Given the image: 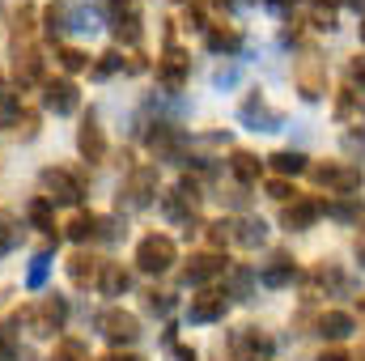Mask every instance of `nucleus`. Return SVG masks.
I'll use <instances>...</instances> for the list:
<instances>
[{"mask_svg": "<svg viewBox=\"0 0 365 361\" xmlns=\"http://www.w3.org/2000/svg\"><path fill=\"white\" fill-rule=\"evenodd\" d=\"M319 361H349V353H344V349H327Z\"/></svg>", "mask_w": 365, "mask_h": 361, "instance_id": "e433bc0d", "label": "nucleus"}, {"mask_svg": "<svg viewBox=\"0 0 365 361\" xmlns=\"http://www.w3.org/2000/svg\"><path fill=\"white\" fill-rule=\"evenodd\" d=\"M230 234H234V230H230V221H212V225H208V238H212L217 247H221V243H230Z\"/></svg>", "mask_w": 365, "mask_h": 361, "instance_id": "473e14b6", "label": "nucleus"}, {"mask_svg": "<svg viewBox=\"0 0 365 361\" xmlns=\"http://www.w3.org/2000/svg\"><path fill=\"white\" fill-rule=\"evenodd\" d=\"M149 310L166 315V310H170V298H166V293H149Z\"/></svg>", "mask_w": 365, "mask_h": 361, "instance_id": "f704fd0d", "label": "nucleus"}, {"mask_svg": "<svg viewBox=\"0 0 365 361\" xmlns=\"http://www.w3.org/2000/svg\"><path fill=\"white\" fill-rule=\"evenodd\" d=\"M86 64H90V56H86L81 47H60V68H64V73H81Z\"/></svg>", "mask_w": 365, "mask_h": 361, "instance_id": "cd10ccee", "label": "nucleus"}, {"mask_svg": "<svg viewBox=\"0 0 365 361\" xmlns=\"http://www.w3.org/2000/svg\"><path fill=\"white\" fill-rule=\"evenodd\" d=\"M268 191H272V200H284V204H289V195H297L289 179H272V183H268Z\"/></svg>", "mask_w": 365, "mask_h": 361, "instance_id": "2f4dec72", "label": "nucleus"}, {"mask_svg": "<svg viewBox=\"0 0 365 361\" xmlns=\"http://www.w3.org/2000/svg\"><path fill=\"white\" fill-rule=\"evenodd\" d=\"M225 306H230V298H225V293H217V289H204V293H195V298H191V306H187V319H191V323H217V319L225 315Z\"/></svg>", "mask_w": 365, "mask_h": 361, "instance_id": "6e6552de", "label": "nucleus"}, {"mask_svg": "<svg viewBox=\"0 0 365 361\" xmlns=\"http://www.w3.org/2000/svg\"><path fill=\"white\" fill-rule=\"evenodd\" d=\"M98 327H102V336H106L110 345H132V340L140 336V323H136V315H128V310H106V315L98 319Z\"/></svg>", "mask_w": 365, "mask_h": 361, "instance_id": "423d86ee", "label": "nucleus"}, {"mask_svg": "<svg viewBox=\"0 0 365 361\" xmlns=\"http://www.w3.org/2000/svg\"><path fill=\"white\" fill-rule=\"evenodd\" d=\"M361 43H365V21H361Z\"/></svg>", "mask_w": 365, "mask_h": 361, "instance_id": "c03bdc74", "label": "nucleus"}, {"mask_svg": "<svg viewBox=\"0 0 365 361\" xmlns=\"http://www.w3.org/2000/svg\"><path fill=\"white\" fill-rule=\"evenodd\" d=\"M353 315H344V310H327L323 319H319V336L323 340H349L353 336Z\"/></svg>", "mask_w": 365, "mask_h": 361, "instance_id": "4468645a", "label": "nucleus"}, {"mask_svg": "<svg viewBox=\"0 0 365 361\" xmlns=\"http://www.w3.org/2000/svg\"><path fill=\"white\" fill-rule=\"evenodd\" d=\"M77 86L68 81V77H60V81H47V93H43V106L47 111H56V115H73L77 111Z\"/></svg>", "mask_w": 365, "mask_h": 361, "instance_id": "1a4fd4ad", "label": "nucleus"}, {"mask_svg": "<svg viewBox=\"0 0 365 361\" xmlns=\"http://www.w3.org/2000/svg\"><path fill=\"white\" fill-rule=\"evenodd\" d=\"M310 175L323 183L327 191H340V195H353V191L361 187V175H357L353 166H336V162H327V166H314Z\"/></svg>", "mask_w": 365, "mask_h": 361, "instance_id": "0eeeda50", "label": "nucleus"}, {"mask_svg": "<svg viewBox=\"0 0 365 361\" xmlns=\"http://www.w3.org/2000/svg\"><path fill=\"white\" fill-rule=\"evenodd\" d=\"M230 230H238V234H230V243H242V247H259V243L268 238L264 221H255V217H247V221H238V225H230Z\"/></svg>", "mask_w": 365, "mask_h": 361, "instance_id": "aec40b11", "label": "nucleus"}, {"mask_svg": "<svg viewBox=\"0 0 365 361\" xmlns=\"http://www.w3.org/2000/svg\"><path fill=\"white\" fill-rule=\"evenodd\" d=\"M47 272H51V260H47V255H34V264H30V272H26V285H30V289H43Z\"/></svg>", "mask_w": 365, "mask_h": 361, "instance_id": "c756f323", "label": "nucleus"}, {"mask_svg": "<svg viewBox=\"0 0 365 361\" xmlns=\"http://www.w3.org/2000/svg\"><path fill=\"white\" fill-rule=\"evenodd\" d=\"M297 86H302V98H323V77H319V68H306V73L297 77Z\"/></svg>", "mask_w": 365, "mask_h": 361, "instance_id": "c85d7f7f", "label": "nucleus"}, {"mask_svg": "<svg viewBox=\"0 0 365 361\" xmlns=\"http://www.w3.org/2000/svg\"><path fill=\"white\" fill-rule=\"evenodd\" d=\"M30 221L38 225V230H47V234H56V225H51V200H30Z\"/></svg>", "mask_w": 365, "mask_h": 361, "instance_id": "bb28decb", "label": "nucleus"}, {"mask_svg": "<svg viewBox=\"0 0 365 361\" xmlns=\"http://www.w3.org/2000/svg\"><path fill=\"white\" fill-rule=\"evenodd\" d=\"M349 77H353V81H361V86H365V56H357V60L349 64Z\"/></svg>", "mask_w": 365, "mask_h": 361, "instance_id": "c9c22d12", "label": "nucleus"}, {"mask_svg": "<svg viewBox=\"0 0 365 361\" xmlns=\"http://www.w3.org/2000/svg\"><path fill=\"white\" fill-rule=\"evenodd\" d=\"M102 361H140V357H132V353H110V357H102Z\"/></svg>", "mask_w": 365, "mask_h": 361, "instance_id": "ea45409f", "label": "nucleus"}, {"mask_svg": "<svg viewBox=\"0 0 365 361\" xmlns=\"http://www.w3.org/2000/svg\"><path fill=\"white\" fill-rule=\"evenodd\" d=\"M175 361H195V353H191V349H182V345H179V349H175Z\"/></svg>", "mask_w": 365, "mask_h": 361, "instance_id": "4c0bfd02", "label": "nucleus"}, {"mask_svg": "<svg viewBox=\"0 0 365 361\" xmlns=\"http://www.w3.org/2000/svg\"><path fill=\"white\" fill-rule=\"evenodd\" d=\"M17 77H21V81H38V77H43V60H38V51L26 47V51L17 56Z\"/></svg>", "mask_w": 365, "mask_h": 361, "instance_id": "393cba45", "label": "nucleus"}, {"mask_svg": "<svg viewBox=\"0 0 365 361\" xmlns=\"http://www.w3.org/2000/svg\"><path fill=\"white\" fill-rule=\"evenodd\" d=\"M175 264V238H166V234H149V238H140V247H136V268L140 272H166Z\"/></svg>", "mask_w": 365, "mask_h": 361, "instance_id": "f257e3e1", "label": "nucleus"}, {"mask_svg": "<svg viewBox=\"0 0 365 361\" xmlns=\"http://www.w3.org/2000/svg\"><path fill=\"white\" fill-rule=\"evenodd\" d=\"M115 68H123V60H119V51H106V56H102V64H98V68H93V77H98V81H102V77H110V73H115Z\"/></svg>", "mask_w": 365, "mask_h": 361, "instance_id": "7c9ffc66", "label": "nucleus"}, {"mask_svg": "<svg viewBox=\"0 0 365 361\" xmlns=\"http://www.w3.org/2000/svg\"><path fill=\"white\" fill-rule=\"evenodd\" d=\"M115 39H123V43H136V39H140V17H136V13H123V17H115Z\"/></svg>", "mask_w": 365, "mask_h": 361, "instance_id": "a878e982", "label": "nucleus"}, {"mask_svg": "<svg viewBox=\"0 0 365 361\" xmlns=\"http://www.w3.org/2000/svg\"><path fill=\"white\" fill-rule=\"evenodd\" d=\"M153 187H158V171H153V166H145V171H136V175L128 179L123 195H128V204H132V208H145V204L153 200Z\"/></svg>", "mask_w": 365, "mask_h": 361, "instance_id": "f8f14e48", "label": "nucleus"}, {"mask_svg": "<svg viewBox=\"0 0 365 361\" xmlns=\"http://www.w3.org/2000/svg\"><path fill=\"white\" fill-rule=\"evenodd\" d=\"M221 272H225V260L212 255V251H204V255H191V264L182 268V280H187V285H208V280H217Z\"/></svg>", "mask_w": 365, "mask_h": 361, "instance_id": "9d476101", "label": "nucleus"}, {"mask_svg": "<svg viewBox=\"0 0 365 361\" xmlns=\"http://www.w3.org/2000/svg\"><path fill=\"white\" fill-rule=\"evenodd\" d=\"M272 4H280V9H284V4H297V0H272Z\"/></svg>", "mask_w": 365, "mask_h": 361, "instance_id": "79ce46f5", "label": "nucleus"}, {"mask_svg": "<svg viewBox=\"0 0 365 361\" xmlns=\"http://www.w3.org/2000/svg\"><path fill=\"white\" fill-rule=\"evenodd\" d=\"M195 204H200V195H195V187H191V183H179L175 191H166V195H162V213H166V217H175V221L191 217V213H195Z\"/></svg>", "mask_w": 365, "mask_h": 361, "instance_id": "9b49d317", "label": "nucleus"}, {"mask_svg": "<svg viewBox=\"0 0 365 361\" xmlns=\"http://www.w3.org/2000/svg\"><path fill=\"white\" fill-rule=\"evenodd\" d=\"M314 4H327V9H331V4H340V0H314Z\"/></svg>", "mask_w": 365, "mask_h": 361, "instance_id": "a19ab883", "label": "nucleus"}, {"mask_svg": "<svg viewBox=\"0 0 365 361\" xmlns=\"http://www.w3.org/2000/svg\"><path fill=\"white\" fill-rule=\"evenodd\" d=\"M238 47H242V34L238 30H230V26H212L208 30V51L221 56V51H238Z\"/></svg>", "mask_w": 365, "mask_h": 361, "instance_id": "4be33fe9", "label": "nucleus"}, {"mask_svg": "<svg viewBox=\"0 0 365 361\" xmlns=\"http://www.w3.org/2000/svg\"><path fill=\"white\" fill-rule=\"evenodd\" d=\"M353 4H357V9H365V0H353Z\"/></svg>", "mask_w": 365, "mask_h": 361, "instance_id": "37998d69", "label": "nucleus"}, {"mask_svg": "<svg viewBox=\"0 0 365 361\" xmlns=\"http://www.w3.org/2000/svg\"><path fill=\"white\" fill-rule=\"evenodd\" d=\"M102 225H106L102 217H93V213H77L73 225H68V238H73V243H93V238L102 234Z\"/></svg>", "mask_w": 365, "mask_h": 361, "instance_id": "dca6fc26", "label": "nucleus"}, {"mask_svg": "<svg viewBox=\"0 0 365 361\" xmlns=\"http://www.w3.org/2000/svg\"><path fill=\"white\" fill-rule=\"evenodd\" d=\"M81 195H86V187H81L77 175H68L60 166L43 171V200H51V204H81Z\"/></svg>", "mask_w": 365, "mask_h": 361, "instance_id": "f03ea898", "label": "nucleus"}, {"mask_svg": "<svg viewBox=\"0 0 365 361\" xmlns=\"http://www.w3.org/2000/svg\"><path fill=\"white\" fill-rule=\"evenodd\" d=\"M293 276H297V268H293V260H289V255H276L272 264L264 268V276H259V280H264L268 289H284V285H289Z\"/></svg>", "mask_w": 365, "mask_h": 361, "instance_id": "a211bd4d", "label": "nucleus"}, {"mask_svg": "<svg viewBox=\"0 0 365 361\" xmlns=\"http://www.w3.org/2000/svg\"><path fill=\"white\" fill-rule=\"evenodd\" d=\"M230 171H234V179H238V183H255V179H259V171H264V162H259L255 153L238 149V153L230 158Z\"/></svg>", "mask_w": 365, "mask_h": 361, "instance_id": "6ab92c4d", "label": "nucleus"}, {"mask_svg": "<svg viewBox=\"0 0 365 361\" xmlns=\"http://www.w3.org/2000/svg\"><path fill=\"white\" fill-rule=\"evenodd\" d=\"M336 115H340V119L353 115V90H340V98H336Z\"/></svg>", "mask_w": 365, "mask_h": 361, "instance_id": "72a5a7b5", "label": "nucleus"}, {"mask_svg": "<svg viewBox=\"0 0 365 361\" xmlns=\"http://www.w3.org/2000/svg\"><path fill=\"white\" fill-rule=\"evenodd\" d=\"M361 315H365V298H361Z\"/></svg>", "mask_w": 365, "mask_h": 361, "instance_id": "a18cd8bd", "label": "nucleus"}, {"mask_svg": "<svg viewBox=\"0 0 365 361\" xmlns=\"http://www.w3.org/2000/svg\"><path fill=\"white\" fill-rule=\"evenodd\" d=\"M272 171L276 175H302L306 171V158L293 153V149H280V153H272Z\"/></svg>", "mask_w": 365, "mask_h": 361, "instance_id": "5701e85b", "label": "nucleus"}, {"mask_svg": "<svg viewBox=\"0 0 365 361\" xmlns=\"http://www.w3.org/2000/svg\"><path fill=\"white\" fill-rule=\"evenodd\" d=\"M128 272H123V264H102V293L106 298H119V293H128Z\"/></svg>", "mask_w": 365, "mask_h": 361, "instance_id": "412c9836", "label": "nucleus"}, {"mask_svg": "<svg viewBox=\"0 0 365 361\" xmlns=\"http://www.w3.org/2000/svg\"><path fill=\"white\" fill-rule=\"evenodd\" d=\"M98 268H102V264H98L93 255H86V251H77V255L68 260V276H73V285H81V289L98 280Z\"/></svg>", "mask_w": 365, "mask_h": 361, "instance_id": "f3484780", "label": "nucleus"}, {"mask_svg": "<svg viewBox=\"0 0 365 361\" xmlns=\"http://www.w3.org/2000/svg\"><path fill=\"white\" fill-rule=\"evenodd\" d=\"M64 319H68V302L56 293V298H43V302L34 306L30 327H34V336H56V332L64 327Z\"/></svg>", "mask_w": 365, "mask_h": 361, "instance_id": "7ed1b4c3", "label": "nucleus"}, {"mask_svg": "<svg viewBox=\"0 0 365 361\" xmlns=\"http://www.w3.org/2000/svg\"><path fill=\"white\" fill-rule=\"evenodd\" d=\"M323 217V200H314V195H293L289 204H284V213H280V225L284 230H306V225H314Z\"/></svg>", "mask_w": 365, "mask_h": 361, "instance_id": "39448f33", "label": "nucleus"}, {"mask_svg": "<svg viewBox=\"0 0 365 361\" xmlns=\"http://www.w3.org/2000/svg\"><path fill=\"white\" fill-rule=\"evenodd\" d=\"M77 149H81V158H90V162H102V158H106V136H102V128H98L93 115L81 123V132H77Z\"/></svg>", "mask_w": 365, "mask_h": 361, "instance_id": "ddd939ff", "label": "nucleus"}, {"mask_svg": "<svg viewBox=\"0 0 365 361\" xmlns=\"http://www.w3.org/2000/svg\"><path fill=\"white\" fill-rule=\"evenodd\" d=\"M158 77H162L170 90H179L182 77H187V56H182V51H166V56L158 60Z\"/></svg>", "mask_w": 365, "mask_h": 361, "instance_id": "2eb2a0df", "label": "nucleus"}, {"mask_svg": "<svg viewBox=\"0 0 365 361\" xmlns=\"http://www.w3.org/2000/svg\"><path fill=\"white\" fill-rule=\"evenodd\" d=\"M230 353L238 361H268L272 357V340L264 332H255V327H238L230 336Z\"/></svg>", "mask_w": 365, "mask_h": 361, "instance_id": "20e7f679", "label": "nucleus"}, {"mask_svg": "<svg viewBox=\"0 0 365 361\" xmlns=\"http://www.w3.org/2000/svg\"><path fill=\"white\" fill-rule=\"evenodd\" d=\"M357 260H361V268H365V230L357 234Z\"/></svg>", "mask_w": 365, "mask_h": 361, "instance_id": "58836bf2", "label": "nucleus"}, {"mask_svg": "<svg viewBox=\"0 0 365 361\" xmlns=\"http://www.w3.org/2000/svg\"><path fill=\"white\" fill-rule=\"evenodd\" d=\"M17 243H21L17 217H13V213H0V255H9V251H13Z\"/></svg>", "mask_w": 365, "mask_h": 361, "instance_id": "b1692460", "label": "nucleus"}]
</instances>
